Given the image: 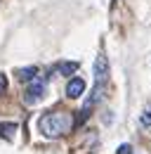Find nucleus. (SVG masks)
Masks as SVG:
<instances>
[{
  "mask_svg": "<svg viewBox=\"0 0 151 154\" xmlns=\"http://www.w3.org/2000/svg\"><path fill=\"white\" fill-rule=\"evenodd\" d=\"M45 97V78H31V85H28V90H26V95H24V102L26 104H38L40 100Z\"/></svg>",
  "mask_w": 151,
  "mask_h": 154,
  "instance_id": "obj_2",
  "label": "nucleus"
},
{
  "mask_svg": "<svg viewBox=\"0 0 151 154\" xmlns=\"http://www.w3.org/2000/svg\"><path fill=\"white\" fill-rule=\"evenodd\" d=\"M14 135H17V123H12V121H2L0 123V137L14 140Z\"/></svg>",
  "mask_w": 151,
  "mask_h": 154,
  "instance_id": "obj_6",
  "label": "nucleus"
},
{
  "mask_svg": "<svg viewBox=\"0 0 151 154\" xmlns=\"http://www.w3.org/2000/svg\"><path fill=\"white\" fill-rule=\"evenodd\" d=\"M57 74H61V76H71V74H76L78 71V62H59L55 66Z\"/></svg>",
  "mask_w": 151,
  "mask_h": 154,
  "instance_id": "obj_5",
  "label": "nucleus"
},
{
  "mask_svg": "<svg viewBox=\"0 0 151 154\" xmlns=\"http://www.w3.org/2000/svg\"><path fill=\"white\" fill-rule=\"evenodd\" d=\"M14 74H17L19 81H31V78L38 76V69H36V66H24V69H17Z\"/></svg>",
  "mask_w": 151,
  "mask_h": 154,
  "instance_id": "obj_7",
  "label": "nucleus"
},
{
  "mask_svg": "<svg viewBox=\"0 0 151 154\" xmlns=\"http://www.w3.org/2000/svg\"><path fill=\"white\" fill-rule=\"evenodd\" d=\"M139 123H142V126H151V107H147V109L142 112V116H139Z\"/></svg>",
  "mask_w": 151,
  "mask_h": 154,
  "instance_id": "obj_8",
  "label": "nucleus"
},
{
  "mask_svg": "<svg viewBox=\"0 0 151 154\" xmlns=\"http://www.w3.org/2000/svg\"><path fill=\"white\" fill-rule=\"evenodd\" d=\"M71 128H73V114L71 112H61V109L59 112H47L38 121V131L45 137H52V140L66 135Z\"/></svg>",
  "mask_w": 151,
  "mask_h": 154,
  "instance_id": "obj_1",
  "label": "nucleus"
},
{
  "mask_svg": "<svg viewBox=\"0 0 151 154\" xmlns=\"http://www.w3.org/2000/svg\"><path fill=\"white\" fill-rule=\"evenodd\" d=\"M109 78V59L106 55H97L94 59V83H106Z\"/></svg>",
  "mask_w": 151,
  "mask_h": 154,
  "instance_id": "obj_3",
  "label": "nucleus"
},
{
  "mask_svg": "<svg viewBox=\"0 0 151 154\" xmlns=\"http://www.w3.org/2000/svg\"><path fill=\"white\" fill-rule=\"evenodd\" d=\"M130 152H132V147H130V145H120L116 154H130Z\"/></svg>",
  "mask_w": 151,
  "mask_h": 154,
  "instance_id": "obj_9",
  "label": "nucleus"
},
{
  "mask_svg": "<svg viewBox=\"0 0 151 154\" xmlns=\"http://www.w3.org/2000/svg\"><path fill=\"white\" fill-rule=\"evenodd\" d=\"M85 93V81L83 78H71L69 81V85H66V97H71V100H78V97Z\"/></svg>",
  "mask_w": 151,
  "mask_h": 154,
  "instance_id": "obj_4",
  "label": "nucleus"
},
{
  "mask_svg": "<svg viewBox=\"0 0 151 154\" xmlns=\"http://www.w3.org/2000/svg\"><path fill=\"white\" fill-rule=\"evenodd\" d=\"M5 90H7V78L0 74V93H5Z\"/></svg>",
  "mask_w": 151,
  "mask_h": 154,
  "instance_id": "obj_10",
  "label": "nucleus"
}]
</instances>
